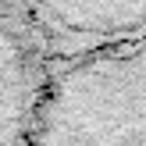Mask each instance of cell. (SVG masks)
<instances>
[{"label": "cell", "instance_id": "cell-1", "mask_svg": "<svg viewBox=\"0 0 146 146\" xmlns=\"http://www.w3.org/2000/svg\"><path fill=\"white\" fill-rule=\"evenodd\" d=\"M29 146H146V39L46 71Z\"/></svg>", "mask_w": 146, "mask_h": 146}, {"label": "cell", "instance_id": "cell-2", "mask_svg": "<svg viewBox=\"0 0 146 146\" xmlns=\"http://www.w3.org/2000/svg\"><path fill=\"white\" fill-rule=\"evenodd\" d=\"M14 7L57 61L146 39V0H14Z\"/></svg>", "mask_w": 146, "mask_h": 146}, {"label": "cell", "instance_id": "cell-3", "mask_svg": "<svg viewBox=\"0 0 146 146\" xmlns=\"http://www.w3.org/2000/svg\"><path fill=\"white\" fill-rule=\"evenodd\" d=\"M46 71V54L14 0H0V146L32 143Z\"/></svg>", "mask_w": 146, "mask_h": 146}]
</instances>
